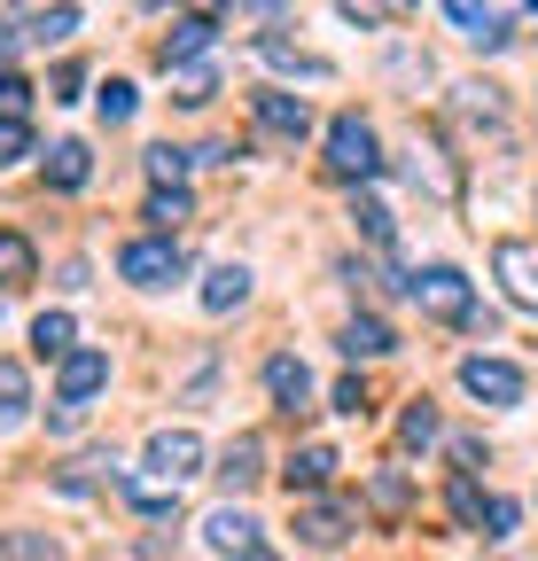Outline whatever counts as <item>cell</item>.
<instances>
[{"label": "cell", "instance_id": "obj_27", "mask_svg": "<svg viewBox=\"0 0 538 561\" xmlns=\"http://www.w3.org/2000/svg\"><path fill=\"white\" fill-rule=\"evenodd\" d=\"M172 87H180V102H187V110L219 94V79H211V70H204V62H180V79H172Z\"/></svg>", "mask_w": 538, "mask_h": 561}, {"label": "cell", "instance_id": "obj_11", "mask_svg": "<svg viewBox=\"0 0 538 561\" xmlns=\"http://www.w3.org/2000/svg\"><path fill=\"white\" fill-rule=\"evenodd\" d=\"M344 538H352V515H344V507H305V515H297V546H320V553H335Z\"/></svg>", "mask_w": 538, "mask_h": 561}, {"label": "cell", "instance_id": "obj_18", "mask_svg": "<svg viewBox=\"0 0 538 561\" xmlns=\"http://www.w3.org/2000/svg\"><path fill=\"white\" fill-rule=\"evenodd\" d=\"M242 297H250V273H242V265H211V280H204V305H211V312H234Z\"/></svg>", "mask_w": 538, "mask_h": 561}, {"label": "cell", "instance_id": "obj_28", "mask_svg": "<svg viewBox=\"0 0 538 561\" xmlns=\"http://www.w3.org/2000/svg\"><path fill=\"white\" fill-rule=\"evenodd\" d=\"M335 413H352V421H367V413H375V390H367L359 375H352V382H335Z\"/></svg>", "mask_w": 538, "mask_h": 561}, {"label": "cell", "instance_id": "obj_31", "mask_svg": "<svg viewBox=\"0 0 538 561\" xmlns=\"http://www.w3.org/2000/svg\"><path fill=\"white\" fill-rule=\"evenodd\" d=\"M453 515H460L468 530H477V515H484V491L468 483V476H453Z\"/></svg>", "mask_w": 538, "mask_h": 561}, {"label": "cell", "instance_id": "obj_32", "mask_svg": "<svg viewBox=\"0 0 538 561\" xmlns=\"http://www.w3.org/2000/svg\"><path fill=\"white\" fill-rule=\"evenodd\" d=\"M24 102H32V87L16 79V70H0V117H24Z\"/></svg>", "mask_w": 538, "mask_h": 561}, {"label": "cell", "instance_id": "obj_39", "mask_svg": "<svg viewBox=\"0 0 538 561\" xmlns=\"http://www.w3.org/2000/svg\"><path fill=\"white\" fill-rule=\"evenodd\" d=\"M9 55H16V32H9V24H0V70H9Z\"/></svg>", "mask_w": 538, "mask_h": 561}, {"label": "cell", "instance_id": "obj_7", "mask_svg": "<svg viewBox=\"0 0 538 561\" xmlns=\"http://www.w3.org/2000/svg\"><path fill=\"white\" fill-rule=\"evenodd\" d=\"M492 265H500V280H507V297L538 312V242H500Z\"/></svg>", "mask_w": 538, "mask_h": 561}, {"label": "cell", "instance_id": "obj_1", "mask_svg": "<svg viewBox=\"0 0 538 561\" xmlns=\"http://www.w3.org/2000/svg\"><path fill=\"white\" fill-rule=\"evenodd\" d=\"M328 172H335V180H375V172H382V140H375V125L335 117V125H328Z\"/></svg>", "mask_w": 538, "mask_h": 561}, {"label": "cell", "instance_id": "obj_36", "mask_svg": "<svg viewBox=\"0 0 538 561\" xmlns=\"http://www.w3.org/2000/svg\"><path fill=\"white\" fill-rule=\"evenodd\" d=\"M445 16H453V24H468V32H477V24H484L492 9H484V0H445Z\"/></svg>", "mask_w": 538, "mask_h": 561}, {"label": "cell", "instance_id": "obj_29", "mask_svg": "<svg viewBox=\"0 0 538 561\" xmlns=\"http://www.w3.org/2000/svg\"><path fill=\"white\" fill-rule=\"evenodd\" d=\"M187 149H172V140H164V149H149V180H187Z\"/></svg>", "mask_w": 538, "mask_h": 561}, {"label": "cell", "instance_id": "obj_24", "mask_svg": "<svg viewBox=\"0 0 538 561\" xmlns=\"http://www.w3.org/2000/svg\"><path fill=\"white\" fill-rule=\"evenodd\" d=\"M257 55L274 62V70H297V79H328V62H320V55H297L289 39H257Z\"/></svg>", "mask_w": 538, "mask_h": 561}, {"label": "cell", "instance_id": "obj_4", "mask_svg": "<svg viewBox=\"0 0 538 561\" xmlns=\"http://www.w3.org/2000/svg\"><path fill=\"white\" fill-rule=\"evenodd\" d=\"M460 390L484 398V405H523V375L507 359H484V351H477V359H460Z\"/></svg>", "mask_w": 538, "mask_h": 561}, {"label": "cell", "instance_id": "obj_2", "mask_svg": "<svg viewBox=\"0 0 538 561\" xmlns=\"http://www.w3.org/2000/svg\"><path fill=\"white\" fill-rule=\"evenodd\" d=\"M117 273H125V280H141V289H164V280L187 273V257H180L172 234H149V242H125V250H117Z\"/></svg>", "mask_w": 538, "mask_h": 561}, {"label": "cell", "instance_id": "obj_16", "mask_svg": "<svg viewBox=\"0 0 538 561\" xmlns=\"http://www.w3.org/2000/svg\"><path fill=\"white\" fill-rule=\"evenodd\" d=\"M328 483H335V453L328 445H305L289 460V491H328Z\"/></svg>", "mask_w": 538, "mask_h": 561}, {"label": "cell", "instance_id": "obj_25", "mask_svg": "<svg viewBox=\"0 0 538 561\" xmlns=\"http://www.w3.org/2000/svg\"><path fill=\"white\" fill-rule=\"evenodd\" d=\"M398 437H407L414 453H422V445H437V413H430V398H414V405H407V421H398Z\"/></svg>", "mask_w": 538, "mask_h": 561}, {"label": "cell", "instance_id": "obj_3", "mask_svg": "<svg viewBox=\"0 0 538 561\" xmlns=\"http://www.w3.org/2000/svg\"><path fill=\"white\" fill-rule=\"evenodd\" d=\"M407 289H414V305H422V312H437V320H477V297H468V280H460L453 265H430V273H414Z\"/></svg>", "mask_w": 538, "mask_h": 561}, {"label": "cell", "instance_id": "obj_5", "mask_svg": "<svg viewBox=\"0 0 538 561\" xmlns=\"http://www.w3.org/2000/svg\"><path fill=\"white\" fill-rule=\"evenodd\" d=\"M149 468H157L164 483H187L195 468H204V437H195V430H157V437H149Z\"/></svg>", "mask_w": 538, "mask_h": 561}, {"label": "cell", "instance_id": "obj_12", "mask_svg": "<svg viewBox=\"0 0 538 561\" xmlns=\"http://www.w3.org/2000/svg\"><path fill=\"white\" fill-rule=\"evenodd\" d=\"M87 172H94L87 140H55V149H47V187H62V195H71V187H87Z\"/></svg>", "mask_w": 538, "mask_h": 561}, {"label": "cell", "instance_id": "obj_37", "mask_svg": "<svg viewBox=\"0 0 538 561\" xmlns=\"http://www.w3.org/2000/svg\"><path fill=\"white\" fill-rule=\"evenodd\" d=\"M375 500L382 507H407V476H375Z\"/></svg>", "mask_w": 538, "mask_h": 561}, {"label": "cell", "instance_id": "obj_9", "mask_svg": "<svg viewBox=\"0 0 538 561\" xmlns=\"http://www.w3.org/2000/svg\"><path fill=\"white\" fill-rule=\"evenodd\" d=\"M265 390H274V405L282 413H312V375H305V359H265Z\"/></svg>", "mask_w": 538, "mask_h": 561}, {"label": "cell", "instance_id": "obj_23", "mask_svg": "<svg viewBox=\"0 0 538 561\" xmlns=\"http://www.w3.org/2000/svg\"><path fill=\"white\" fill-rule=\"evenodd\" d=\"M352 24H407L414 16V0H335Z\"/></svg>", "mask_w": 538, "mask_h": 561}, {"label": "cell", "instance_id": "obj_22", "mask_svg": "<svg viewBox=\"0 0 538 561\" xmlns=\"http://www.w3.org/2000/svg\"><path fill=\"white\" fill-rule=\"evenodd\" d=\"M32 351L39 359H62V351H71V312H39L32 320Z\"/></svg>", "mask_w": 538, "mask_h": 561}, {"label": "cell", "instance_id": "obj_41", "mask_svg": "<svg viewBox=\"0 0 538 561\" xmlns=\"http://www.w3.org/2000/svg\"><path fill=\"white\" fill-rule=\"evenodd\" d=\"M257 9H274V0H257Z\"/></svg>", "mask_w": 538, "mask_h": 561}, {"label": "cell", "instance_id": "obj_17", "mask_svg": "<svg viewBox=\"0 0 538 561\" xmlns=\"http://www.w3.org/2000/svg\"><path fill=\"white\" fill-rule=\"evenodd\" d=\"M149 219H157V234H172V227H187V219H195V203L180 195V180H157V195H149Z\"/></svg>", "mask_w": 538, "mask_h": 561}, {"label": "cell", "instance_id": "obj_19", "mask_svg": "<svg viewBox=\"0 0 538 561\" xmlns=\"http://www.w3.org/2000/svg\"><path fill=\"white\" fill-rule=\"evenodd\" d=\"M24 405H32L24 367H16V359H0V430H16V421H24Z\"/></svg>", "mask_w": 538, "mask_h": 561}, {"label": "cell", "instance_id": "obj_6", "mask_svg": "<svg viewBox=\"0 0 538 561\" xmlns=\"http://www.w3.org/2000/svg\"><path fill=\"white\" fill-rule=\"evenodd\" d=\"M250 117H257L265 133H274V140H305V133H312V110H305L297 94H274V87L250 94Z\"/></svg>", "mask_w": 538, "mask_h": 561}, {"label": "cell", "instance_id": "obj_14", "mask_svg": "<svg viewBox=\"0 0 538 561\" xmlns=\"http://www.w3.org/2000/svg\"><path fill=\"white\" fill-rule=\"evenodd\" d=\"M382 351H398V335L367 312V320H344V359H382Z\"/></svg>", "mask_w": 538, "mask_h": 561}, {"label": "cell", "instance_id": "obj_8", "mask_svg": "<svg viewBox=\"0 0 538 561\" xmlns=\"http://www.w3.org/2000/svg\"><path fill=\"white\" fill-rule=\"evenodd\" d=\"M102 382H110V351H62V382H55L62 405H87Z\"/></svg>", "mask_w": 538, "mask_h": 561}, {"label": "cell", "instance_id": "obj_15", "mask_svg": "<svg viewBox=\"0 0 538 561\" xmlns=\"http://www.w3.org/2000/svg\"><path fill=\"white\" fill-rule=\"evenodd\" d=\"M219 476H227L234 491H250V483L265 476V445H257V437H234V445H227V460H219Z\"/></svg>", "mask_w": 538, "mask_h": 561}, {"label": "cell", "instance_id": "obj_10", "mask_svg": "<svg viewBox=\"0 0 538 561\" xmlns=\"http://www.w3.org/2000/svg\"><path fill=\"white\" fill-rule=\"evenodd\" d=\"M204 546H211V553H265L257 523H250V515H234V507H219V515L204 523Z\"/></svg>", "mask_w": 538, "mask_h": 561}, {"label": "cell", "instance_id": "obj_30", "mask_svg": "<svg viewBox=\"0 0 538 561\" xmlns=\"http://www.w3.org/2000/svg\"><path fill=\"white\" fill-rule=\"evenodd\" d=\"M71 32H79V9H47V16L32 24V39H39V47H47V39H71Z\"/></svg>", "mask_w": 538, "mask_h": 561}, {"label": "cell", "instance_id": "obj_40", "mask_svg": "<svg viewBox=\"0 0 538 561\" xmlns=\"http://www.w3.org/2000/svg\"><path fill=\"white\" fill-rule=\"evenodd\" d=\"M195 9H219V0H195Z\"/></svg>", "mask_w": 538, "mask_h": 561}, {"label": "cell", "instance_id": "obj_34", "mask_svg": "<svg viewBox=\"0 0 538 561\" xmlns=\"http://www.w3.org/2000/svg\"><path fill=\"white\" fill-rule=\"evenodd\" d=\"M477 530H484V538H507V530H515V507H507V500H484Z\"/></svg>", "mask_w": 538, "mask_h": 561}, {"label": "cell", "instance_id": "obj_38", "mask_svg": "<svg viewBox=\"0 0 538 561\" xmlns=\"http://www.w3.org/2000/svg\"><path fill=\"white\" fill-rule=\"evenodd\" d=\"M9 553H24V561H32V553H55V538H39V530H16V538H9Z\"/></svg>", "mask_w": 538, "mask_h": 561}, {"label": "cell", "instance_id": "obj_13", "mask_svg": "<svg viewBox=\"0 0 538 561\" xmlns=\"http://www.w3.org/2000/svg\"><path fill=\"white\" fill-rule=\"evenodd\" d=\"M211 39H219V24H211V16H180V24H172V39H164V70H172V62H195Z\"/></svg>", "mask_w": 538, "mask_h": 561}, {"label": "cell", "instance_id": "obj_33", "mask_svg": "<svg viewBox=\"0 0 538 561\" xmlns=\"http://www.w3.org/2000/svg\"><path fill=\"white\" fill-rule=\"evenodd\" d=\"M102 117H110V125H125V117H133V87H125V79H110V87H102Z\"/></svg>", "mask_w": 538, "mask_h": 561}, {"label": "cell", "instance_id": "obj_35", "mask_svg": "<svg viewBox=\"0 0 538 561\" xmlns=\"http://www.w3.org/2000/svg\"><path fill=\"white\" fill-rule=\"evenodd\" d=\"M47 87H55L47 102H79V87H87V70H79V62H62V70H55V79H47Z\"/></svg>", "mask_w": 538, "mask_h": 561}, {"label": "cell", "instance_id": "obj_26", "mask_svg": "<svg viewBox=\"0 0 538 561\" xmlns=\"http://www.w3.org/2000/svg\"><path fill=\"white\" fill-rule=\"evenodd\" d=\"M24 157H32V125L24 117H0V172L24 164Z\"/></svg>", "mask_w": 538, "mask_h": 561}, {"label": "cell", "instance_id": "obj_42", "mask_svg": "<svg viewBox=\"0 0 538 561\" xmlns=\"http://www.w3.org/2000/svg\"><path fill=\"white\" fill-rule=\"evenodd\" d=\"M530 9H538V0H530Z\"/></svg>", "mask_w": 538, "mask_h": 561}, {"label": "cell", "instance_id": "obj_20", "mask_svg": "<svg viewBox=\"0 0 538 561\" xmlns=\"http://www.w3.org/2000/svg\"><path fill=\"white\" fill-rule=\"evenodd\" d=\"M32 273H39V250L24 234H0V289H16V280H32Z\"/></svg>", "mask_w": 538, "mask_h": 561}, {"label": "cell", "instance_id": "obj_21", "mask_svg": "<svg viewBox=\"0 0 538 561\" xmlns=\"http://www.w3.org/2000/svg\"><path fill=\"white\" fill-rule=\"evenodd\" d=\"M352 227H359V234H367L375 250H390V242H398V227H390V210H382L375 195H352Z\"/></svg>", "mask_w": 538, "mask_h": 561}]
</instances>
